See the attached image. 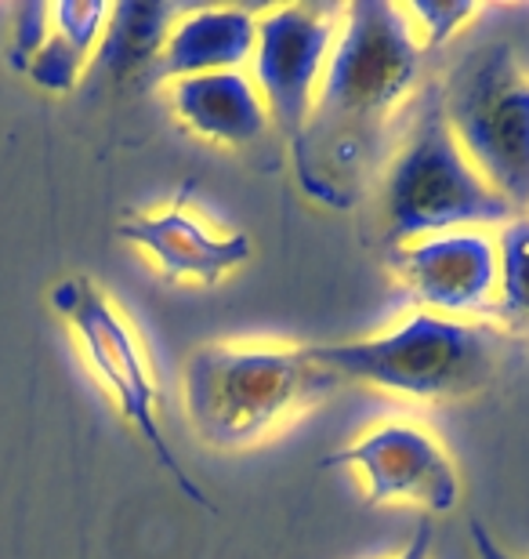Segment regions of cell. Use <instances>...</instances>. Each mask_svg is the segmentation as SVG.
Segmentation results:
<instances>
[{
	"label": "cell",
	"mask_w": 529,
	"mask_h": 559,
	"mask_svg": "<svg viewBox=\"0 0 529 559\" xmlns=\"http://www.w3.org/2000/svg\"><path fill=\"white\" fill-rule=\"evenodd\" d=\"M320 468H356L370 506H418L443 516L460 506L454 457L424 425L385 421L341 451L320 457Z\"/></svg>",
	"instance_id": "cell-8"
},
{
	"label": "cell",
	"mask_w": 529,
	"mask_h": 559,
	"mask_svg": "<svg viewBox=\"0 0 529 559\" xmlns=\"http://www.w3.org/2000/svg\"><path fill=\"white\" fill-rule=\"evenodd\" d=\"M497 306L519 328H529V215H515L497 240Z\"/></svg>",
	"instance_id": "cell-15"
},
{
	"label": "cell",
	"mask_w": 529,
	"mask_h": 559,
	"mask_svg": "<svg viewBox=\"0 0 529 559\" xmlns=\"http://www.w3.org/2000/svg\"><path fill=\"white\" fill-rule=\"evenodd\" d=\"M254 55V15L243 8H185L167 37L156 81L229 73Z\"/></svg>",
	"instance_id": "cell-12"
},
{
	"label": "cell",
	"mask_w": 529,
	"mask_h": 559,
	"mask_svg": "<svg viewBox=\"0 0 529 559\" xmlns=\"http://www.w3.org/2000/svg\"><path fill=\"white\" fill-rule=\"evenodd\" d=\"M432 538H435L432 520H421V523H418V531L410 534L407 549H402L396 559H432Z\"/></svg>",
	"instance_id": "cell-19"
},
{
	"label": "cell",
	"mask_w": 529,
	"mask_h": 559,
	"mask_svg": "<svg viewBox=\"0 0 529 559\" xmlns=\"http://www.w3.org/2000/svg\"><path fill=\"white\" fill-rule=\"evenodd\" d=\"M392 270L435 317H476L497 298V240L479 229L435 233L392 248Z\"/></svg>",
	"instance_id": "cell-9"
},
{
	"label": "cell",
	"mask_w": 529,
	"mask_h": 559,
	"mask_svg": "<svg viewBox=\"0 0 529 559\" xmlns=\"http://www.w3.org/2000/svg\"><path fill=\"white\" fill-rule=\"evenodd\" d=\"M312 356L341 382H363L407 400H468L497 374V338L482 323L413 312L385 334L312 345Z\"/></svg>",
	"instance_id": "cell-3"
},
{
	"label": "cell",
	"mask_w": 529,
	"mask_h": 559,
	"mask_svg": "<svg viewBox=\"0 0 529 559\" xmlns=\"http://www.w3.org/2000/svg\"><path fill=\"white\" fill-rule=\"evenodd\" d=\"M341 26V8L287 4L254 15V87L268 120L298 150L316 109V95Z\"/></svg>",
	"instance_id": "cell-7"
},
{
	"label": "cell",
	"mask_w": 529,
	"mask_h": 559,
	"mask_svg": "<svg viewBox=\"0 0 529 559\" xmlns=\"http://www.w3.org/2000/svg\"><path fill=\"white\" fill-rule=\"evenodd\" d=\"M185 8L178 4H149V0H123L109 4V22L103 33V44L95 51V62L103 66L112 81H134L156 70L167 37L175 22L182 19Z\"/></svg>",
	"instance_id": "cell-14"
},
{
	"label": "cell",
	"mask_w": 529,
	"mask_h": 559,
	"mask_svg": "<svg viewBox=\"0 0 529 559\" xmlns=\"http://www.w3.org/2000/svg\"><path fill=\"white\" fill-rule=\"evenodd\" d=\"M106 22L109 4L103 0H59V4H51V33L26 66V76L40 92L70 95L87 73V66L95 62Z\"/></svg>",
	"instance_id": "cell-13"
},
{
	"label": "cell",
	"mask_w": 529,
	"mask_h": 559,
	"mask_svg": "<svg viewBox=\"0 0 529 559\" xmlns=\"http://www.w3.org/2000/svg\"><path fill=\"white\" fill-rule=\"evenodd\" d=\"M171 106H175V117L182 120L193 135L229 145V150L251 145L273 128L262 92H257L251 76L240 70L175 81Z\"/></svg>",
	"instance_id": "cell-11"
},
{
	"label": "cell",
	"mask_w": 529,
	"mask_h": 559,
	"mask_svg": "<svg viewBox=\"0 0 529 559\" xmlns=\"http://www.w3.org/2000/svg\"><path fill=\"white\" fill-rule=\"evenodd\" d=\"M51 306L73 331L81 345L87 367L103 382V389L112 396L120 418L142 436L145 447L156 454V462L171 484L193 501V506L218 512V506L207 498V490L196 484V476L178 462L175 447L167 443L160 425V389L153 382L149 360L142 353V342L134 334L131 320L123 317L120 306L112 301L92 276H70L51 287Z\"/></svg>",
	"instance_id": "cell-6"
},
{
	"label": "cell",
	"mask_w": 529,
	"mask_h": 559,
	"mask_svg": "<svg viewBox=\"0 0 529 559\" xmlns=\"http://www.w3.org/2000/svg\"><path fill=\"white\" fill-rule=\"evenodd\" d=\"M341 378L312 356V345L207 342L185 364V415L200 443L243 451L279 425L316 407Z\"/></svg>",
	"instance_id": "cell-1"
},
{
	"label": "cell",
	"mask_w": 529,
	"mask_h": 559,
	"mask_svg": "<svg viewBox=\"0 0 529 559\" xmlns=\"http://www.w3.org/2000/svg\"><path fill=\"white\" fill-rule=\"evenodd\" d=\"M519 215L486 178L476 171L457 139L449 135L438 87H432L421 106L410 139L392 160L381 193L388 243H410L435 233L497 226Z\"/></svg>",
	"instance_id": "cell-4"
},
{
	"label": "cell",
	"mask_w": 529,
	"mask_h": 559,
	"mask_svg": "<svg viewBox=\"0 0 529 559\" xmlns=\"http://www.w3.org/2000/svg\"><path fill=\"white\" fill-rule=\"evenodd\" d=\"M407 15L418 29L421 48H443L446 40H454L460 29L468 26L471 19H479V4L471 0H413V4H402Z\"/></svg>",
	"instance_id": "cell-16"
},
{
	"label": "cell",
	"mask_w": 529,
	"mask_h": 559,
	"mask_svg": "<svg viewBox=\"0 0 529 559\" xmlns=\"http://www.w3.org/2000/svg\"><path fill=\"white\" fill-rule=\"evenodd\" d=\"M421 40L402 4L352 0L341 8V26L326 62L316 109L298 142L294 164L320 145H359L381 139V124L407 103L421 73Z\"/></svg>",
	"instance_id": "cell-2"
},
{
	"label": "cell",
	"mask_w": 529,
	"mask_h": 559,
	"mask_svg": "<svg viewBox=\"0 0 529 559\" xmlns=\"http://www.w3.org/2000/svg\"><path fill=\"white\" fill-rule=\"evenodd\" d=\"M120 240L134 243L171 284L214 287L251 259V237L211 233L193 211L175 204L167 211H139L120 222Z\"/></svg>",
	"instance_id": "cell-10"
},
{
	"label": "cell",
	"mask_w": 529,
	"mask_h": 559,
	"mask_svg": "<svg viewBox=\"0 0 529 559\" xmlns=\"http://www.w3.org/2000/svg\"><path fill=\"white\" fill-rule=\"evenodd\" d=\"M51 33V4H26L19 8V22L15 33H11V66L19 73H26V66L33 62V55L44 48Z\"/></svg>",
	"instance_id": "cell-17"
},
{
	"label": "cell",
	"mask_w": 529,
	"mask_h": 559,
	"mask_svg": "<svg viewBox=\"0 0 529 559\" xmlns=\"http://www.w3.org/2000/svg\"><path fill=\"white\" fill-rule=\"evenodd\" d=\"M438 106L476 171L515 211H529V76L512 44L465 51L438 87Z\"/></svg>",
	"instance_id": "cell-5"
},
{
	"label": "cell",
	"mask_w": 529,
	"mask_h": 559,
	"mask_svg": "<svg viewBox=\"0 0 529 559\" xmlns=\"http://www.w3.org/2000/svg\"><path fill=\"white\" fill-rule=\"evenodd\" d=\"M468 542H471V549H476V559H522V556H515L508 552L504 545L493 538V534L482 527L479 520H471V527H468Z\"/></svg>",
	"instance_id": "cell-18"
}]
</instances>
